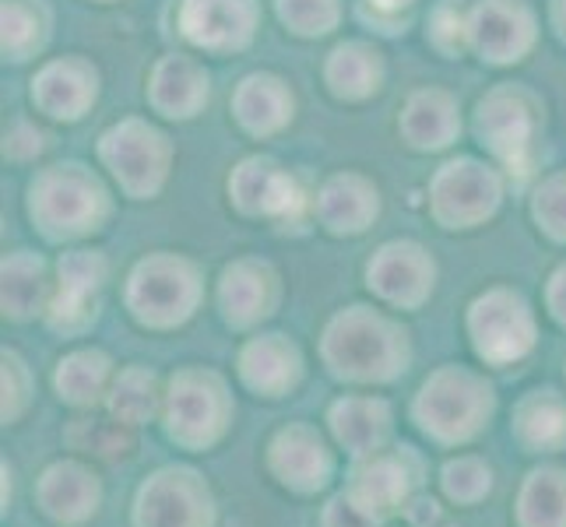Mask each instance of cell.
Instances as JSON below:
<instances>
[{
	"mask_svg": "<svg viewBox=\"0 0 566 527\" xmlns=\"http://www.w3.org/2000/svg\"><path fill=\"white\" fill-rule=\"evenodd\" d=\"M324 356L338 377L348 380H390L405 369V335L384 317L353 306L335 317L324 335Z\"/></svg>",
	"mask_w": 566,
	"mask_h": 527,
	"instance_id": "1",
	"label": "cell"
},
{
	"mask_svg": "<svg viewBox=\"0 0 566 527\" xmlns=\"http://www.w3.org/2000/svg\"><path fill=\"white\" fill-rule=\"evenodd\" d=\"M416 415L426 433L443 443L472 440L493 415V390L468 369L447 366L422 383Z\"/></svg>",
	"mask_w": 566,
	"mask_h": 527,
	"instance_id": "2",
	"label": "cell"
},
{
	"mask_svg": "<svg viewBox=\"0 0 566 527\" xmlns=\"http://www.w3.org/2000/svg\"><path fill=\"white\" fill-rule=\"evenodd\" d=\"M32 219L53 240L85 236L106 219V193L82 166H53L32 183Z\"/></svg>",
	"mask_w": 566,
	"mask_h": 527,
	"instance_id": "3",
	"label": "cell"
},
{
	"mask_svg": "<svg viewBox=\"0 0 566 527\" xmlns=\"http://www.w3.org/2000/svg\"><path fill=\"white\" fill-rule=\"evenodd\" d=\"M198 271L180 257H148L134 267L127 285L130 314L151 327L184 324L198 306Z\"/></svg>",
	"mask_w": 566,
	"mask_h": 527,
	"instance_id": "4",
	"label": "cell"
},
{
	"mask_svg": "<svg viewBox=\"0 0 566 527\" xmlns=\"http://www.w3.org/2000/svg\"><path fill=\"white\" fill-rule=\"evenodd\" d=\"M226 419L229 401L219 377L201 373V369H187V373L172 377L166 398V429L172 440L201 451L226 433Z\"/></svg>",
	"mask_w": 566,
	"mask_h": 527,
	"instance_id": "5",
	"label": "cell"
},
{
	"mask_svg": "<svg viewBox=\"0 0 566 527\" xmlns=\"http://www.w3.org/2000/svg\"><path fill=\"white\" fill-rule=\"evenodd\" d=\"M468 324H472L475 351L485 362H514L528 356L535 345V320L528 314V303L506 288H493L479 296Z\"/></svg>",
	"mask_w": 566,
	"mask_h": 527,
	"instance_id": "6",
	"label": "cell"
},
{
	"mask_svg": "<svg viewBox=\"0 0 566 527\" xmlns=\"http://www.w3.org/2000/svg\"><path fill=\"white\" fill-rule=\"evenodd\" d=\"M134 520L138 527H208L211 493L201 475L187 467H166L142 485Z\"/></svg>",
	"mask_w": 566,
	"mask_h": 527,
	"instance_id": "7",
	"label": "cell"
},
{
	"mask_svg": "<svg viewBox=\"0 0 566 527\" xmlns=\"http://www.w3.org/2000/svg\"><path fill=\"white\" fill-rule=\"evenodd\" d=\"M99 151L106 166L113 169V176L124 183L127 193H134V198H148V193H155L166 180V162H169L166 138L138 120H127L120 127L106 130Z\"/></svg>",
	"mask_w": 566,
	"mask_h": 527,
	"instance_id": "8",
	"label": "cell"
},
{
	"mask_svg": "<svg viewBox=\"0 0 566 527\" xmlns=\"http://www.w3.org/2000/svg\"><path fill=\"white\" fill-rule=\"evenodd\" d=\"M500 204V180L485 166L461 159L437 172L433 211L447 229H472Z\"/></svg>",
	"mask_w": 566,
	"mask_h": 527,
	"instance_id": "9",
	"label": "cell"
},
{
	"mask_svg": "<svg viewBox=\"0 0 566 527\" xmlns=\"http://www.w3.org/2000/svg\"><path fill=\"white\" fill-rule=\"evenodd\" d=\"M180 25L190 43L205 50H240L258 25V4L253 0H184Z\"/></svg>",
	"mask_w": 566,
	"mask_h": 527,
	"instance_id": "10",
	"label": "cell"
},
{
	"mask_svg": "<svg viewBox=\"0 0 566 527\" xmlns=\"http://www.w3.org/2000/svg\"><path fill=\"white\" fill-rule=\"evenodd\" d=\"M532 127H535L532 109L514 92H493L490 99L479 103L475 130L482 145L517 172H528Z\"/></svg>",
	"mask_w": 566,
	"mask_h": 527,
	"instance_id": "11",
	"label": "cell"
},
{
	"mask_svg": "<svg viewBox=\"0 0 566 527\" xmlns=\"http://www.w3.org/2000/svg\"><path fill=\"white\" fill-rule=\"evenodd\" d=\"M468 39H472L485 61L511 64L521 61V53L532 46L535 22L528 8L514 4V0H482L468 14Z\"/></svg>",
	"mask_w": 566,
	"mask_h": 527,
	"instance_id": "12",
	"label": "cell"
},
{
	"mask_svg": "<svg viewBox=\"0 0 566 527\" xmlns=\"http://www.w3.org/2000/svg\"><path fill=\"white\" fill-rule=\"evenodd\" d=\"M369 288L395 306H419L433 292V261L416 243H387L369 261Z\"/></svg>",
	"mask_w": 566,
	"mask_h": 527,
	"instance_id": "13",
	"label": "cell"
},
{
	"mask_svg": "<svg viewBox=\"0 0 566 527\" xmlns=\"http://www.w3.org/2000/svg\"><path fill=\"white\" fill-rule=\"evenodd\" d=\"M271 467H275V475L285 485H292V489L314 493L321 485H327L335 461H331L327 446L321 443L314 429L289 425L271 440Z\"/></svg>",
	"mask_w": 566,
	"mask_h": 527,
	"instance_id": "14",
	"label": "cell"
},
{
	"mask_svg": "<svg viewBox=\"0 0 566 527\" xmlns=\"http://www.w3.org/2000/svg\"><path fill=\"white\" fill-rule=\"evenodd\" d=\"M39 503L43 510L61 520V524H77L95 514L99 506V482L88 472V467L64 461V464H53L46 467L43 482H39Z\"/></svg>",
	"mask_w": 566,
	"mask_h": 527,
	"instance_id": "15",
	"label": "cell"
},
{
	"mask_svg": "<svg viewBox=\"0 0 566 527\" xmlns=\"http://www.w3.org/2000/svg\"><path fill=\"white\" fill-rule=\"evenodd\" d=\"M219 303H222V317L237 327L258 324L261 317L271 314L275 306V275L264 264L240 261L226 267L222 288H219Z\"/></svg>",
	"mask_w": 566,
	"mask_h": 527,
	"instance_id": "16",
	"label": "cell"
},
{
	"mask_svg": "<svg viewBox=\"0 0 566 527\" xmlns=\"http://www.w3.org/2000/svg\"><path fill=\"white\" fill-rule=\"evenodd\" d=\"M405 461H408V446H401L398 457L369 454V461L356 467L348 496L374 517H384L387 510H395L398 503H405L408 489H412V482H416L412 472L405 467Z\"/></svg>",
	"mask_w": 566,
	"mask_h": 527,
	"instance_id": "17",
	"label": "cell"
},
{
	"mask_svg": "<svg viewBox=\"0 0 566 527\" xmlns=\"http://www.w3.org/2000/svg\"><path fill=\"white\" fill-rule=\"evenodd\" d=\"M32 99L56 120H77L95 103V71H88L82 61L50 64L35 77Z\"/></svg>",
	"mask_w": 566,
	"mask_h": 527,
	"instance_id": "18",
	"label": "cell"
},
{
	"mask_svg": "<svg viewBox=\"0 0 566 527\" xmlns=\"http://www.w3.org/2000/svg\"><path fill=\"white\" fill-rule=\"evenodd\" d=\"M232 198L243 211H261V214H289L300 208V190L289 180L285 172H279L275 162L268 159H247L237 176H232Z\"/></svg>",
	"mask_w": 566,
	"mask_h": 527,
	"instance_id": "19",
	"label": "cell"
},
{
	"mask_svg": "<svg viewBox=\"0 0 566 527\" xmlns=\"http://www.w3.org/2000/svg\"><path fill=\"white\" fill-rule=\"evenodd\" d=\"M240 373L253 390H261L268 398H279L300 380V351L282 335H264L243 348Z\"/></svg>",
	"mask_w": 566,
	"mask_h": 527,
	"instance_id": "20",
	"label": "cell"
},
{
	"mask_svg": "<svg viewBox=\"0 0 566 527\" xmlns=\"http://www.w3.org/2000/svg\"><path fill=\"white\" fill-rule=\"evenodd\" d=\"M331 429L348 454H377L390 433V408L374 398H342L331 408Z\"/></svg>",
	"mask_w": 566,
	"mask_h": 527,
	"instance_id": "21",
	"label": "cell"
},
{
	"mask_svg": "<svg viewBox=\"0 0 566 527\" xmlns=\"http://www.w3.org/2000/svg\"><path fill=\"white\" fill-rule=\"evenodd\" d=\"M317 211H321V222L331 232H363L377 219L380 201H377V190L366 180H359V176H335V180L321 190Z\"/></svg>",
	"mask_w": 566,
	"mask_h": 527,
	"instance_id": "22",
	"label": "cell"
},
{
	"mask_svg": "<svg viewBox=\"0 0 566 527\" xmlns=\"http://www.w3.org/2000/svg\"><path fill=\"white\" fill-rule=\"evenodd\" d=\"M237 116L250 134H275L279 127L289 124L292 116V95L285 85L271 74H250L247 82L237 88Z\"/></svg>",
	"mask_w": 566,
	"mask_h": 527,
	"instance_id": "23",
	"label": "cell"
},
{
	"mask_svg": "<svg viewBox=\"0 0 566 527\" xmlns=\"http://www.w3.org/2000/svg\"><path fill=\"white\" fill-rule=\"evenodd\" d=\"M401 130L412 148H447L458 138V109L451 103V95L443 92H419L412 95L405 116H401Z\"/></svg>",
	"mask_w": 566,
	"mask_h": 527,
	"instance_id": "24",
	"label": "cell"
},
{
	"mask_svg": "<svg viewBox=\"0 0 566 527\" xmlns=\"http://www.w3.org/2000/svg\"><path fill=\"white\" fill-rule=\"evenodd\" d=\"M151 103L166 116H193L208 103V77L184 56H169L155 67Z\"/></svg>",
	"mask_w": 566,
	"mask_h": 527,
	"instance_id": "25",
	"label": "cell"
},
{
	"mask_svg": "<svg viewBox=\"0 0 566 527\" xmlns=\"http://www.w3.org/2000/svg\"><path fill=\"white\" fill-rule=\"evenodd\" d=\"M517 436L535 451H559L566 446V404L553 390H538L517 408Z\"/></svg>",
	"mask_w": 566,
	"mask_h": 527,
	"instance_id": "26",
	"label": "cell"
},
{
	"mask_svg": "<svg viewBox=\"0 0 566 527\" xmlns=\"http://www.w3.org/2000/svg\"><path fill=\"white\" fill-rule=\"evenodd\" d=\"M521 527H566V472H532L517 506Z\"/></svg>",
	"mask_w": 566,
	"mask_h": 527,
	"instance_id": "27",
	"label": "cell"
},
{
	"mask_svg": "<svg viewBox=\"0 0 566 527\" xmlns=\"http://www.w3.org/2000/svg\"><path fill=\"white\" fill-rule=\"evenodd\" d=\"M327 82L335 88V95H345V99H363V95L377 92L380 85L377 53L359 43L338 46L327 61Z\"/></svg>",
	"mask_w": 566,
	"mask_h": 527,
	"instance_id": "28",
	"label": "cell"
},
{
	"mask_svg": "<svg viewBox=\"0 0 566 527\" xmlns=\"http://www.w3.org/2000/svg\"><path fill=\"white\" fill-rule=\"evenodd\" d=\"M46 296V275L39 257H25V253H14L4 261V314L25 320L39 314Z\"/></svg>",
	"mask_w": 566,
	"mask_h": 527,
	"instance_id": "29",
	"label": "cell"
},
{
	"mask_svg": "<svg viewBox=\"0 0 566 527\" xmlns=\"http://www.w3.org/2000/svg\"><path fill=\"white\" fill-rule=\"evenodd\" d=\"M109 380V359L103 351H74L56 369V390L74 404H92Z\"/></svg>",
	"mask_w": 566,
	"mask_h": 527,
	"instance_id": "30",
	"label": "cell"
},
{
	"mask_svg": "<svg viewBox=\"0 0 566 527\" xmlns=\"http://www.w3.org/2000/svg\"><path fill=\"white\" fill-rule=\"evenodd\" d=\"M155 404H159V390H155L151 373H145V369H127V373L116 377L109 390L113 419H120L124 425H142L155 415Z\"/></svg>",
	"mask_w": 566,
	"mask_h": 527,
	"instance_id": "31",
	"label": "cell"
},
{
	"mask_svg": "<svg viewBox=\"0 0 566 527\" xmlns=\"http://www.w3.org/2000/svg\"><path fill=\"white\" fill-rule=\"evenodd\" d=\"M282 22L300 35H324L338 22V0H279Z\"/></svg>",
	"mask_w": 566,
	"mask_h": 527,
	"instance_id": "32",
	"label": "cell"
},
{
	"mask_svg": "<svg viewBox=\"0 0 566 527\" xmlns=\"http://www.w3.org/2000/svg\"><path fill=\"white\" fill-rule=\"evenodd\" d=\"M71 446H77V451H85V454H124V446H127V433H124V422L116 419H77L74 429L67 433Z\"/></svg>",
	"mask_w": 566,
	"mask_h": 527,
	"instance_id": "33",
	"label": "cell"
},
{
	"mask_svg": "<svg viewBox=\"0 0 566 527\" xmlns=\"http://www.w3.org/2000/svg\"><path fill=\"white\" fill-rule=\"evenodd\" d=\"M490 485H493L490 467H485L482 461H475V457H461V461H451L443 467V489L458 503L482 499L485 493H490Z\"/></svg>",
	"mask_w": 566,
	"mask_h": 527,
	"instance_id": "34",
	"label": "cell"
},
{
	"mask_svg": "<svg viewBox=\"0 0 566 527\" xmlns=\"http://www.w3.org/2000/svg\"><path fill=\"white\" fill-rule=\"evenodd\" d=\"M39 50V18L32 8L8 0L4 4V53L11 61H25V56Z\"/></svg>",
	"mask_w": 566,
	"mask_h": 527,
	"instance_id": "35",
	"label": "cell"
},
{
	"mask_svg": "<svg viewBox=\"0 0 566 527\" xmlns=\"http://www.w3.org/2000/svg\"><path fill=\"white\" fill-rule=\"evenodd\" d=\"M106 278V261L99 253L77 250L61 261V292H77V296H95Z\"/></svg>",
	"mask_w": 566,
	"mask_h": 527,
	"instance_id": "36",
	"label": "cell"
},
{
	"mask_svg": "<svg viewBox=\"0 0 566 527\" xmlns=\"http://www.w3.org/2000/svg\"><path fill=\"white\" fill-rule=\"evenodd\" d=\"M535 219L553 240H566V172L542 183L535 198Z\"/></svg>",
	"mask_w": 566,
	"mask_h": 527,
	"instance_id": "37",
	"label": "cell"
},
{
	"mask_svg": "<svg viewBox=\"0 0 566 527\" xmlns=\"http://www.w3.org/2000/svg\"><path fill=\"white\" fill-rule=\"evenodd\" d=\"M25 387H29L25 362L18 359V356H11V351H4V422L22 415V408L29 401V394H22Z\"/></svg>",
	"mask_w": 566,
	"mask_h": 527,
	"instance_id": "38",
	"label": "cell"
},
{
	"mask_svg": "<svg viewBox=\"0 0 566 527\" xmlns=\"http://www.w3.org/2000/svg\"><path fill=\"white\" fill-rule=\"evenodd\" d=\"M324 527H377V517L369 510H363V506L345 493V496H335L327 503Z\"/></svg>",
	"mask_w": 566,
	"mask_h": 527,
	"instance_id": "39",
	"label": "cell"
},
{
	"mask_svg": "<svg viewBox=\"0 0 566 527\" xmlns=\"http://www.w3.org/2000/svg\"><path fill=\"white\" fill-rule=\"evenodd\" d=\"M549 309L559 324H566V264L553 275V285H549Z\"/></svg>",
	"mask_w": 566,
	"mask_h": 527,
	"instance_id": "40",
	"label": "cell"
},
{
	"mask_svg": "<svg viewBox=\"0 0 566 527\" xmlns=\"http://www.w3.org/2000/svg\"><path fill=\"white\" fill-rule=\"evenodd\" d=\"M553 14H556V25H559V35L566 39V0H556V4H553Z\"/></svg>",
	"mask_w": 566,
	"mask_h": 527,
	"instance_id": "41",
	"label": "cell"
},
{
	"mask_svg": "<svg viewBox=\"0 0 566 527\" xmlns=\"http://www.w3.org/2000/svg\"><path fill=\"white\" fill-rule=\"evenodd\" d=\"M374 8H401V4H408V0H369Z\"/></svg>",
	"mask_w": 566,
	"mask_h": 527,
	"instance_id": "42",
	"label": "cell"
}]
</instances>
